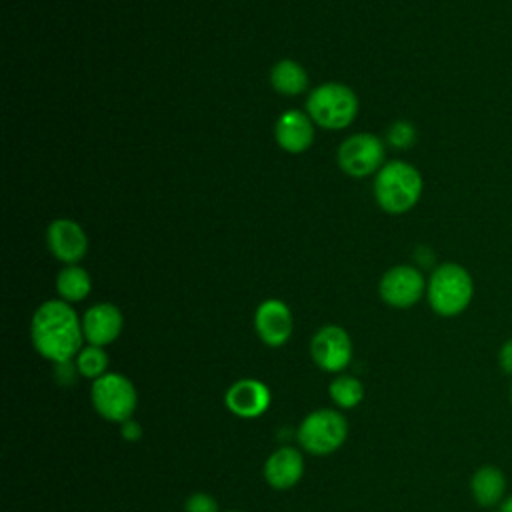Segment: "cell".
I'll use <instances>...</instances> for the list:
<instances>
[{
    "mask_svg": "<svg viewBox=\"0 0 512 512\" xmlns=\"http://www.w3.org/2000/svg\"><path fill=\"white\" fill-rule=\"evenodd\" d=\"M122 436H124L126 440H138V438L142 436V428H140V424H138V422H134L132 418H130V420H126V422H122Z\"/></svg>",
    "mask_w": 512,
    "mask_h": 512,
    "instance_id": "cell-25",
    "label": "cell"
},
{
    "mask_svg": "<svg viewBox=\"0 0 512 512\" xmlns=\"http://www.w3.org/2000/svg\"><path fill=\"white\" fill-rule=\"evenodd\" d=\"M90 398L96 412L110 422L130 420L136 408V390L132 382L116 372H106L104 376L96 378Z\"/></svg>",
    "mask_w": 512,
    "mask_h": 512,
    "instance_id": "cell-6",
    "label": "cell"
},
{
    "mask_svg": "<svg viewBox=\"0 0 512 512\" xmlns=\"http://www.w3.org/2000/svg\"><path fill=\"white\" fill-rule=\"evenodd\" d=\"M500 366L504 372L512 374V338L504 342V346L500 348Z\"/></svg>",
    "mask_w": 512,
    "mask_h": 512,
    "instance_id": "cell-24",
    "label": "cell"
},
{
    "mask_svg": "<svg viewBox=\"0 0 512 512\" xmlns=\"http://www.w3.org/2000/svg\"><path fill=\"white\" fill-rule=\"evenodd\" d=\"M122 312L110 302H100L90 306L82 316L84 338L94 346H106L114 342L122 332Z\"/></svg>",
    "mask_w": 512,
    "mask_h": 512,
    "instance_id": "cell-12",
    "label": "cell"
},
{
    "mask_svg": "<svg viewBox=\"0 0 512 512\" xmlns=\"http://www.w3.org/2000/svg\"><path fill=\"white\" fill-rule=\"evenodd\" d=\"M304 474V460L296 448L284 446L268 456L264 464V478L278 490L292 488Z\"/></svg>",
    "mask_w": 512,
    "mask_h": 512,
    "instance_id": "cell-15",
    "label": "cell"
},
{
    "mask_svg": "<svg viewBox=\"0 0 512 512\" xmlns=\"http://www.w3.org/2000/svg\"><path fill=\"white\" fill-rule=\"evenodd\" d=\"M310 352L322 370L340 372L352 360V340L344 328L330 324L314 334Z\"/></svg>",
    "mask_w": 512,
    "mask_h": 512,
    "instance_id": "cell-9",
    "label": "cell"
},
{
    "mask_svg": "<svg viewBox=\"0 0 512 512\" xmlns=\"http://www.w3.org/2000/svg\"><path fill=\"white\" fill-rule=\"evenodd\" d=\"M270 84L284 96L302 94L308 86V74L296 60H280L270 70Z\"/></svg>",
    "mask_w": 512,
    "mask_h": 512,
    "instance_id": "cell-16",
    "label": "cell"
},
{
    "mask_svg": "<svg viewBox=\"0 0 512 512\" xmlns=\"http://www.w3.org/2000/svg\"><path fill=\"white\" fill-rule=\"evenodd\" d=\"M90 290V274L78 264L64 266L56 276V292L64 302H80L90 294Z\"/></svg>",
    "mask_w": 512,
    "mask_h": 512,
    "instance_id": "cell-17",
    "label": "cell"
},
{
    "mask_svg": "<svg viewBox=\"0 0 512 512\" xmlns=\"http://www.w3.org/2000/svg\"><path fill=\"white\" fill-rule=\"evenodd\" d=\"M386 140L390 146L394 148H410L414 142H416V130L410 122L406 120H396L390 128H388V134H386Z\"/></svg>",
    "mask_w": 512,
    "mask_h": 512,
    "instance_id": "cell-21",
    "label": "cell"
},
{
    "mask_svg": "<svg viewBox=\"0 0 512 512\" xmlns=\"http://www.w3.org/2000/svg\"><path fill=\"white\" fill-rule=\"evenodd\" d=\"M474 282L470 272L456 264H438L426 284V296L432 310L440 316H456L464 312L472 300Z\"/></svg>",
    "mask_w": 512,
    "mask_h": 512,
    "instance_id": "cell-3",
    "label": "cell"
},
{
    "mask_svg": "<svg viewBox=\"0 0 512 512\" xmlns=\"http://www.w3.org/2000/svg\"><path fill=\"white\" fill-rule=\"evenodd\" d=\"M48 250L64 264H76L86 256L88 236L84 228L70 218H56L46 230Z\"/></svg>",
    "mask_w": 512,
    "mask_h": 512,
    "instance_id": "cell-10",
    "label": "cell"
},
{
    "mask_svg": "<svg viewBox=\"0 0 512 512\" xmlns=\"http://www.w3.org/2000/svg\"><path fill=\"white\" fill-rule=\"evenodd\" d=\"M274 138L284 152L302 154L314 142V122L302 110H288L280 114L274 126Z\"/></svg>",
    "mask_w": 512,
    "mask_h": 512,
    "instance_id": "cell-13",
    "label": "cell"
},
{
    "mask_svg": "<svg viewBox=\"0 0 512 512\" xmlns=\"http://www.w3.org/2000/svg\"><path fill=\"white\" fill-rule=\"evenodd\" d=\"M230 512H236V510H230Z\"/></svg>",
    "mask_w": 512,
    "mask_h": 512,
    "instance_id": "cell-27",
    "label": "cell"
},
{
    "mask_svg": "<svg viewBox=\"0 0 512 512\" xmlns=\"http://www.w3.org/2000/svg\"><path fill=\"white\" fill-rule=\"evenodd\" d=\"M224 402L232 414L240 418H256L266 412L270 404V390L260 380L244 378L228 388Z\"/></svg>",
    "mask_w": 512,
    "mask_h": 512,
    "instance_id": "cell-14",
    "label": "cell"
},
{
    "mask_svg": "<svg viewBox=\"0 0 512 512\" xmlns=\"http://www.w3.org/2000/svg\"><path fill=\"white\" fill-rule=\"evenodd\" d=\"M336 158L344 174L364 178L384 166V144L378 136L360 132L340 144Z\"/></svg>",
    "mask_w": 512,
    "mask_h": 512,
    "instance_id": "cell-7",
    "label": "cell"
},
{
    "mask_svg": "<svg viewBox=\"0 0 512 512\" xmlns=\"http://www.w3.org/2000/svg\"><path fill=\"white\" fill-rule=\"evenodd\" d=\"M422 174L404 160L386 162L374 180V198L388 214H404L416 206L422 196Z\"/></svg>",
    "mask_w": 512,
    "mask_h": 512,
    "instance_id": "cell-2",
    "label": "cell"
},
{
    "mask_svg": "<svg viewBox=\"0 0 512 512\" xmlns=\"http://www.w3.org/2000/svg\"><path fill=\"white\" fill-rule=\"evenodd\" d=\"M504 474L494 466H484L472 476V494L478 504L492 506L504 494Z\"/></svg>",
    "mask_w": 512,
    "mask_h": 512,
    "instance_id": "cell-18",
    "label": "cell"
},
{
    "mask_svg": "<svg viewBox=\"0 0 512 512\" xmlns=\"http://www.w3.org/2000/svg\"><path fill=\"white\" fill-rule=\"evenodd\" d=\"M306 114L326 130H342L358 114V96L342 82L320 84L306 98Z\"/></svg>",
    "mask_w": 512,
    "mask_h": 512,
    "instance_id": "cell-4",
    "label": "cell"
},
{
    "mask_svg": "<svg viewBox=\"0 0 512 512\" xmlns=\"http://www.w3.org/2000/svg\"><path fill=\"white\" fill-rule=\"evenodd\" d=\"M348 434L346 418L330 408L310 412L300 428H298V442L310 454H330L342 446Z\"/></svg>",
    "mask_w": 512,
    "mask_h": 512,
    "instance_id": "cell-5",
    "label": "cell"
},
{
    "mask_svg": "<svg viewBox=\"0 0 512 512\" xmlns=\"http://www.w3.org/2000/svg\"><path fill=\"white\" fill-rule=\"evenodd\" d=\"M500 512H512V496L502 504V510Z\"/></svg>",
    "mask_w": 512,
    "mask_h": 512,
    "instance_id": "cell-26",
    "label": "cell"
},
{
    "mask_svg": "<svg viewBox=\"0 0 512 512\" xmlns=\"http://www.w3.org/2000/svg\"><path fill=\"white\" fill-rule=\"evenodd\" d=\"M74 372H78V368H76V366L72 368L70 362H60V364H56V376H58V382H60V384H70V382L74 380Z\"/></svg>",
    "mask_w": 512,
    "mask_h": 512,
    "instance_id": "cell-23",
    "label": "cell"
},
{
    "mask_svg": "<svg viewBox=\"0 0 512 512\" xmlns=\"http://www.w3.org/2000/svg\"><path fill=\"white\" fill-rule=\"evenodd\" d=\"M426 284L428 282L416 266L398 264L384 272L378 284V292L388 306L410 308L422 298Z\"/></svg>",
    "mask_w": 512,
    "mask_h": 512,
    "instance_id": "cell-8",
    "label": "cell"
},
{
    "mask_svg": "<svg viewBox=\"0 0 512 512\" xmlns=\"http://www.w3.org/2000/svg\"><path fill=\"white\" fill-rule=\"evenodd\" d=\"M254 328L268 346H282L292 334V312L278 298L264 300L254 314Z\"/></svg>",
    "mask_w": 512,
    "mask_h": 512,
    "instance_id": "cell-11",
    "label": "cell"
},
{
    "mask_svg": "<svg viewBox=\"0 0 512 512\" xmlns=\"http://www.w3.org/2000/svg\"><path fill=\"white\" fill-rule=\"evenodd\" d=\"M30 334L40 356L56 364L70 362L82 350V322L74 308L64 300H48L40 304L32 316Z\"/></svg>",
    "mask_w": 512,
    "mask_h": 512,
    "instance_id": "cell-1",
    "label": "cell"
},
{
    "mask_svg": "<svg viewBox=\"0 0 512 512\" xmlns=\"http://www.w3.org/2000/svg\"><path fill=\"white\" fill-rule=\"evenodd\" d=\"M330 398L342 406V408H352L356 406L362 396H364V386L360 384L358 378L354 376H338L330 382Z\"/></svg>",
    "mask_w": 512,
    "mask_h": 512,
    "instance_id": "cell-20",
    "label": "cell"
},
{
    "mask_svg": "<svg viewBox=\"0 0 512 512\" xmlns=\"http://www.w3.org/2000/svg\"><path fill=\"white\" fill-rule=\"evenodd\" d=\"M184 512H218V504L212 496H208L204 492H196V494L188 496V500L184 504Z\"/></svg>",
    "mask_w": 512,
    "mask_h": 512,
    "instance_id": "cell-22",
    "label": "cell"
},
{
    "mask_svg": "<svg viewBox=\"0 0 512 512\" xmlns=\"http://www.w3.org/2000/svg\"><path fill=\"white\" fill-rule=\"evenodd\" d=\"M76 368L78 374L86 376V378H100L106 374L108 368V354L104 352L102 346H94L88 344L86 348H82L76 356Z\"/></svg>",
    "mask_w": 512,
    "mask_h": 512,
    "instance_id": "cell-19",
    "label": "cell"
}]
</instances>
